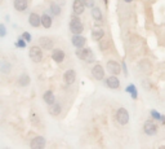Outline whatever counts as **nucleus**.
Segmentation results:
<instances>
[{
  "instance_id": "f257e3e1",
  "label": "nucleus",
  "mask_w": 165,
  "mask_h": 149,
  "mask_svg": "<svg viewBox=\"0 0 165 149\" xmlns=\"http://www.w3.org/2000/svg\"><path fill=\"white\" fill-rule=\"evenodd\" d=\"M76 56L80 60L85 62H93L94 60V55H93V51L91 48H86V47H83V48H77L76 51Z\"/></svg>"
},
{
  "instance_id": "f03ea898",
  "label": "nucleus",
  "mask_w": 165,
  "mask_h": 149,
  "mask_svg": "<svg viewBox=\"0 0 165 149\" xmlns=\"http://www.w3.org/2000/svg\"><path fill=\"white\" fill-rule=\"evenodd\" d=\"M70 30H71V32H72V34H76V35H79V34H81V32H83L84 26H83L81 21L77 18V17H72V18H71Z\"/></svg>"
},
{
  "instance_id": "7ed1b4c3",
  "label": "nucleus",
  "mask_w": 165,
  "mask_h": 149,
  "mask_svg": "<svg viewBox=\"0 0 165 149\" xmlns=\"http://www.w3.org/2000/svg\"><path fill=\"white\" fill-rule=\"evenodd\" d=\"M29 56L34 62H40L43 60V52H41L40 47H31L29 52Z\"/></svg>"
},
{
  "instance_id": "20e7f679",
  "label": "nucleus",
  "mask_w": 165,
  "mask_h": 149,
  "mask_svg": "<svg viewBox=\"0 0 165 149\" xmlns=\"http://www.w3.org/2000/svg\"><path fill=\"white\" fill-rule=\"evenodd\" d=\"M116 119H118V122L120 124H127L128 122H129V113H128V110L125 109V108H120L118 110V113H116Z\"/></svg>"
},
{
  "instance_id": "39448f33",
  "label": "nucleus",
  "mask_w": 165,
  "mask_h": 149,
  "mask_svg": "<svg viewBox=\"0 0 165 149\" xmlns=\"http://www.w3.org/2000/svg\"><path fill=\"white\" fill-rule=\"evenodd\" d=\"M143 131H145V134H147V135L154 136L157 134V126L152 121H147L143 124Z\"/></svg>"
},
{
  "instance_id": "423d86ee",
  "label": "nucleus",
  "mask_w": 165,
  "mask_h": 149,
  "mask_svg": "<svg viewBox=\"0 0 165 149\" xmlns=\"http://www.w3.org/2000/svg\"><path fill=\"white\" fill-rule=\"evenodd\" d=\"M107 69L111 74H113V75H119L120 71H121V66H120V64L118 61H113V60H110L109 62H107Z\"/></svg>"
},
{
  "instance_id": "0eeeda50",
  "label": "nucleus",
  "mask_w": 165,
  "mask_h": 149,
  "mask_svg": "<svg viewBox=\"0 0 165 149\" xmlns=\"http://www.w3.org/2000/svg\"><path fill=\"white\" fill-rule=\"evenodd\" d=\"M30 147L34 148V149H43L45 147V139H44L43 136H36V138H34L31 140Z\"/></svg>"
},
{
  "instance_id": "6e6552de",
  "label": "nucleus",
  "mask_w": 165,
  "mask_h": 149,
  "mask_svg": "<svg viewBox=\"0 0 165 149\" xmlns=\"http://www.w3.org/2000/svg\"><path fill=\"white\" fill-rule=\"evenodd\" d=\"M72 11L76 16H80V14L84 13V11H85V4L83 3V0H74Z\"/></svg>"
},
{
  "instance_id": "1a4fd4ad",
  "label": "nucleus",
  "mask_w": 165,
  "mask_h": 149,
  "mask_svg": "<svg viewBox=\"0 0 165 149\" xmlns=\"http://www.w3.org/2000/svg\"><path fill=\"white\" fill-rule=\"evenodd\" d=\"M92 75L94 77V79L102 80V79H103V77H104V70H103V67H102L101 65H95V66L92 69Z\"/></svg>"
},
{
  "instance_id": "9d476101",
  "label": "nucleus",
  "mask_w": 165,
  "mask_h": 149,
  "mask_svg": "<svg viewBox=\"0 0 165 149\" xmlns=\"http://www.w3.org/2000/svg\"><path fill=\"white\" fill-rule=\"evenodd\" d=\"M63 79L67 84H74L76 80V71L75 70H67L63 74Z\"/></svg>"
},
{
  "instance_id": "9b49d317",
  "label": "nucleus",
  "mask_w": 165,
  "mask_h": 149,
  "mask_svg": "<svg viewBox=\"0 0 165 149\" xmlns=\"http://www.w3.org/2000/svg\"><path fill=\"white\" fill-rule=\"evenodd\" d=\"M71 40H72V44H74L75 47H76V48H83V47L85 46V43H86V39H85L84 37H81L80 34H79V35L75 34Z\"/></svg>"
},
{
  "instance_id": "f8f14e48",
  "label": "nucleus",
  "mask_w": 165,
  "mask_h": 149,
  "mask_svg": "<svg viewBox=\"0 0 165 149\" xmlns=\"http://www.w3.org/2000/svg\"><path fill=\"white\" fill-rule=\"evenodd\" d=\"M38 41H39V46H41V48H44V49H52V47H53V40L49 39L48 37L39 38Z\"/></svg>"
},
{
  "instance_id": "ddd939ff",
  "label": "nucleus",
  "mask_w": 165,
  "mask_h": 149,
  "mask_svg": "<svg viewBox=\"0 0 165 149\" xmlns=\"http://www.w3.org/2000/svg\"><path fill=\"white\" fill-rule=\"evenodd\" d=\"M106 84H107V87H109V88H112V89H118V88L120 87V82H119V79L116 78V77L113 75V74L106 79Z\"/></svg>"
},
{
  "instance_id": "4468645a",
  "label": "nucleus",
  "mask_w": 165,
  "mask_h": 149,
  "mask_svg": "<svg viewBox=\"0 0 165 149\" xmlns=\"http://www.w3.org/2000/svg\"><path fill=\"white\" fill-rule=\"evenodd\" d=\"M29 22H30V25L34 26V27H39L41 23V18L38 13H31L29 17Z\"/></svg>"
},
{
  "instance_id": "2eb2a0df",
  "label": "nucleus",
  "mask_w": 165,
  "mask_h": 149,
  "mask_svg": "<svg viewBox=\"0 0 165 149\" xmlns=\"http://www.w3.org/2000/svg\"><path fill=\"white\" fill-rule=\"evenodd\" d=\"M52 58L56 62L61 64V62L65 60V52L62 49H54L53 51V53H52Z\"/></svg>"
},
{
  "instance_id": "dca6fc26",
  "label": "nucleus",
  "mask_w": 165,
  "mask_h": 149,
  "mask_svg": "<svg viewBox=\"0 0 165 149\" xmlns=\"http://www.w3.org/2000/svg\"><path fill=\"white\" fill-rule=\"evenodd\" d=\"M27 0H14V8L18 12H23L27 9Z\"/></svg>"
},
{
  "instance_id": "f3484780",
  "label": "nucleus",
  "mask_w": 165,
  "mask_h": 149,
  "mask_svg": "<svg viewBox=\"0 0 165 149\" xmlns=\"http://www.w3.org/2000/svg\"><path fill=\"white\" fill-rule=\"evenodd\" d=\"M103 37H104V31L102 29H94L92 31V38H93V40H95V41H100L101 39H103Z\"/></svg>"
},
{
  "instance_id": "a211bd4d",
  "label": "nucleus",
  "mask_w": 165,
  "mask_h": 149,
  "mask_svg": "<svg viewBox=\"0 0 165 149\" xmlns=\"http://www.w3.org/2000/svg\"><path fill=\"white\" fill-rule=\"evenodd\" d=\"M50 108H49V114H52V115H58L59 113H61V110H62V108H61V105H59L58 103H53L52 105H49Z\"/></svg>"
},
{
  "instance_id": "6ab92c4d",
  "label": "nucleus",
  "mask_w": 165,
  "mask_h": 149,
  "mask_svg": "<svg viewBox=\"0 0 165 149\" xmlns=\"http://www.w3.org/2000/svg\"><path fill=\"white\" fill-rule=\"evenodd\" d=\"M43 99H44V101H45L48 105H52V104L54 103V93H53L52 91H47L45 93H44Z\"/></svg>"
},
{
  "instance_id": "aec40b11",
  "label": "nucleus",
  "mask_w": 165,
  "mask_h": 149,
  "mask_svg": "<svg viewBox=\"0 0 165 149\" xmlns=\"http://www.w3.org/2000/svg\"><path fill=\"white\" fill-rule=\"evenodd\" d=\"M41 25L45 29H49L50 26H52V18H50L48 14H43V16H41Z\"/></svg>"
},
{
  "instance_id": "412c9836",
  "label": "nucleus",
  "mask_w": 165,
  "mask_h": 149,
  "mask_svg": "<svg viewBox=\"0 0 165 149\" xmlns=\"http://www.w3.org/2000/svg\"><path fill=\"white\" fill-rule=\"evenodd\" d=\"M139 66H141V70L145 71V73H150V71H151V64H150L147 60H143V61H141Z\"/></svg>"
},
{
  "instance_id": "4be33fe9",
  "label": "nucleus",
  "mask_w": 165,
  "mask_h": 149,
  "mask_svg": "<svg viewBox=\"0 0 165 149\" xmlns=\"http://www.w3.org/2000/svg\"><path fill=\"white\" fill-rule=\"evenodd\" d=\"M18 83L22 87H26V86H29V83H30V77L27 75V74H22V75L19 77V79H18Z\"/></svg>"
},
{
  "instance_id": "5701e85b",
  "label": "nucleus",
  "mask_w": 165,
  "mask_h": 149,
  "mask_svg": "<svg viewBox=\"0 0 165 149\" xmlns=\"http://www.w3.org/2000/svg\"><path fill=\"white\" fill-rule=\"evenodd\" d=\"M92 17L95 21H101L102 20V12L100 8H92Z\"/></svg>"
},
{
  "instance_id": "b1692460",
  "label": "nucleus",
  "mask_w": 165,
  "mask_h": 149,
  "mask_svg": "<svg viewBox=\"0 0 165 149\" xmlns=\"http://www.w3.org/2000/svg\"><path fill=\"white\" fill-rule=\"evenodd\" d=\"M50 12H52V14H54V16H59V14H61V8H59L58 4L52 3V4H50Z\"/></svg>"
},
{
  "instance_id": "393cba45",
  "label": "nucleus",
  "mask_w": 165,
  "mask_h": 149,
  "mask_svg": "<svg viewBox=\"0 0 165 149\" xmlns=\"http://www.w3.org/2000/svg\"><path fill=\"white\" fill-rule=\"evenodd\" d=\"M10 69H12V65L9 64V62H7V61H3L1 62V71L4 74H8L10 71Z\"/></svg>"
},
{
  "instance_id": "a878e982",
  "label": "nucleus",
  "mask_w": 165,
  "mask_h": 149,
  "mask_svg": "<svg viewBox=\"0 0 165 149\" xmlns=\"http://www.w3.org/2000/svg\"><path fill=\"white\" fill-rule=\"evenodd\" d=\"M127 91L130 92V93H132V97H133V99H137V91H136V88H134L133 84H129L128 88H127Z\"/></svg>"
},
{
  "instance_id": "bb28decb",
  "label": "nucleus",
  "mask_w": 165,
  "mask_h": 149,
  "mask_svg": "<svg viewBox=\"0 0 165 149\" xmlns=\"http://www.w3.org/2000/svg\"><path fill=\"white\" fill-rule=\"evenodd\" d=\"M83 3L88 8H93V5H94V0H83Z\"/></svg>"
},
{
  "instance_id": "cd10ccee",
  "label": "nucleus",
  "mask_w": 165,
  "mask_h": 149,
  "mask_svg": "<svg viewBox=\"0 0 165 149\" xmlns=\"http://www.w3.org/2000/svg\"><path fill=\"white\" fill-rule=\"evenodd\" d=\"M22 38H23V39H25L26 41H31V35H30L27 31L23 32V34H22Z\"/></svg>"
},
{
  "instance_id": "c85d7f7f",
  "label": "nucleus",
  "mask_w": 165,
  "mask_h": 149,
  "mask_svg": "<svg viewBox=\"0 0 165 149\" xmlns=\"http://www.w3.org/2000/svg\"><path fill=\"white\" fill-rule=\"evenodd\" d=\"M151 115H152V117H154L155 119H161V118H163V115H160L157 112H155V110H152V112H151Z\"/></svg>"
},
{
  "instance_id": "c756f323",
  "label": "nucleus",
  "mask_w": 165,
  "mask_h": 149,
  "mask_svg": "<svg viewBox=\"0 0 165 149\" xmlns=\"http://www.w3.org/2000/svg\"><path fill=\"white\" fill-rule=\"evenodd\" d=\"M17 47H19V48H25L26 47V43L23 39H19L18 41H17Z\"/></svg>"
},
{
  "instance_id": "7c9ffc66",
  "label": "nucleus",
  "mask_w": 165,
  "mask_h": 149,
  "mask_svg": "<svg viewBox=\"0 0 165 149\" xmlns=\"http://www.w3.org/2000/svg\"><path fill=\"white\" fill-rule=\"evenodd\" d=\"M0 29H1V37H5V27H4V25H0Z\"/></svg>"
},
{
  "instance_id": "2f4dec72",
  "label": "nucleus",
  "mask_w": 165,
  "mask_h": 149,
  "mask_svg": "<svg viewBox=\"0 0 165 149\" xmlns=\"http://www.w3.org/2000/svg\"><path fill=\"white\" fill-rule=\"evenodd\" d=\"M124 1H127V3H130V1H133V0H124Z\"/></svg>"
},
{
  "instance_id": "473e14b6",
  "label": "nucleus",
  "mask_w": 165,
  "mask_h": 149,
  "mask_svg": "<svg viewBox=\"0 0 165 149\" xmlns=\"http://www.w3.org/2000/svg\"><path fill=\"white\" fill-rule=\"evenodd\" d=\"M106 1H107V0H106Z\"/></svg>"
}]
</instances>
